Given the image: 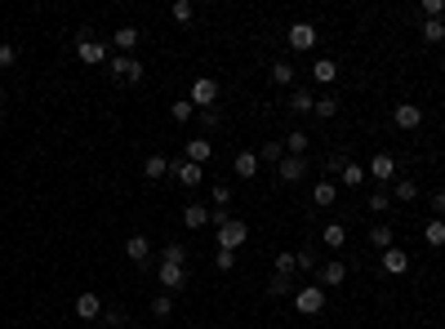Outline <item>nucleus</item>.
Here are the masks:
<instances>
[{
    "mask_svg": "<svg viewBox=\"0 0 445 329\" xmlns=\"http://www.w3.org/2000/svg\"><path fill=\"white\" fill-rule=\"evenodd\" d=\"M294 271H299V253L281 249V253H276V276H294Z\"/></svg>",
    "mask_w": 445,
    "mask_h": 329,
    "instance_id": "7c9ffc66",
    "label": "nucleus"
},
{
    "mask_svg": "<svg viewBox=\"0 0 445 329\" xmlns=\"http://www.w3.org/2000/svg\"><path fill=\"white\" fill-rule=\"evenodd\" d=\"M0 107H5V84H0Z\"/></svg>",
    "mask_w": 445,
    "mask_h": 329,
    "instance_id": "3c124183",
    "label": "nucleus"
},
{
    "mask_svg": "<svg viewBox=\"0 0 445 329\" xmlns=\"http://www.w3.org/2000/svg\"><path fill=\"white\" fill-rule=\"evenodd\" d=\"M259 161L281 165V161H285V143H263V147H259Z\"/></svg>",
    "mask_w": 445,
    "mask_h": 329,
    "instance_id": "c756f323",
    "label": "nucleus"
},
{
    "mask_svg": "<svg viewBox=\"0 0 445 329\" xmlns=\"http://www.w3.org/2000/svg\"><path fill=\"white\" fill-rule=\"evenodd\" d=\"M423 240H428L432 249H441L445 245V218H432L428 227H423Z\"/></svg>",
    "mask_w": 445,
    "mask_h": 329,
    "instance_id": "393cba45",
    "label": "nucleus"
},
{
    "mask_svg": "<svg viewBox=\"0 0 445 329\" xmlns=\"http://www.w3.org/2000/svg\"><path fill=\"white\" fill-rule=\"evenodd\" d=\"M111 41H116V54H129V49H138L143 32H138V27H116V36H111Z\"/></svg>",
    "mask_w": 445,
    "mask_h": 329,
    "instance_id": "a211bd4d",
    "label": "nucleus"
},
{
    "mask_svg": "<svg viewBox=\"0 0 445 329\" xmlns=\"http://www.w3.org/2000/svg\"><path fill=\"white\" fill-rule=\"evenodd\" d=\"M210 156H214V147L205 143V138H196V143H187V161H192V165H205V161H210Z\"/></svg>",
    "mask_w": 445,
    "mask_h": 329,
    "instance_id": "bb28decb",
    "label": "nucleus"
},
{
    "mask_svg": "<svg viewBox=\"0 0 445 329\" xmlns=\"http://www.w3.org/2000/svg\"><path fill=\"white\" fill-rule=\"evenodd\" d=\"M392 120H396V129H419V125H423V107H414V102H401V107L392 111Z\"/></svg>",
    "mask_w": 445,
    "mask_h": 329,
    "instance_id": "4468645a",
    "label": "nucleus"
},
{
    "mask_svg": "<svg viewBox=\"0 0 445 329\" xmlns=\"http://www.w3.org/2000/svg\"><path fill=\"white\" fill-rule=\"evenodd\" d=\"M321 307H325V289H321V285L294 289V312H299V316H316Z\"/></svg>",
    "mask_w": 445,
    "mask_h": 329,
    "instance_id": "7ed1b4c3",
    "label": "nucleus"
},
{
    "mask_svg": "<svg viewBox=\"0 0 445 329\" xmlns=\"http://www.w3.org/2000/svg\"><path fill=\"white\" fill-rule=\"evenodd\" d=\"M169 116H174V120H178V125H183V120H192V116H196V107H192V98H178V102H174V107H169Z\"/></svg>",
    "mask_w": 445,
    "mask_h": 329,
    "instance_id": "4c0bfd02",
    "label": "nucleus"
},
{
    "mask_svg": "<svg viewBox=\"0 0 445 329\" xmlns=\"http://www.w3.org/2000/svg\"><path fill=\"white\" fill-rule=\"evenodd\" d=\"M14 58H18V49H14V45H0V71H5V67H14Z\"/></svg>",
    "mask_w": 445,
    "mask_h": 329,
    "instance_id": "09e8293b",
    "label": "nucleus"
},
{
    "mask_svg": "<svg viewBox=\"0 0 445 329\" xmlns=\"http://www.w3.org/2000/svg\"><path fill=\"white\" fill-rule=\"evenodd\" d=\"M160 262H174V267H187V245H178V240H169V245L160 249Z\"/></svg>",
    "mask_w": 445,
    "mask_h": 329,
    "instance_id": "b1692460",
    "label": "nucleus"
},
{
    "mask_svg": "<svg viewBox=\"0 0 445 329\" xmlns=\"http://www.w3.org/2000/svg\"><path fill=\"white\" fill-rule=\"evenodd\" d=\"M169 312H174V298H169V294H156V298H151V316H160V321H165Z\"/></svg>",
    "mask_w": 445,
    "mask_h": 329,
    "instance_id": "a19ab883",
    "label": "nucleus"
},
{
    "mask_svg": "<svg viewBox=\"0 0 445 329\" xmlns=\"http://www.w3.org/2000/svg\"><path fill=\"white\" fill-rule=\"evenodd\" d=\"M312 80H316V84H334L338 80V63L334 58H316V63H312Z\"/></svg>",
    "mask_w": 445,
    "mask_h": 329,
    "instance_id": "f3484780",
    "label": "nucleus"
},
{
    "mask_svg": "<svg viewBox=\"0 0 445 329\" xmlns=\"http://www.w3.org/2000/svg\"><path fill=\"white\" fill-rule=\"evenodd\" d=\"M111 80L116 84H138L143 80V63L129 58V54H116V58H111Z\"/></svg>",
    "mask_w": 445,
    "mask_h": 329,
    "instance_id": "f03ea898",
    "label": "nucleus"
},
{
    "mask_svg": "<svg viewBox=\"0 0 445 329\" xmlns=\"http://www.w3.org/2000/svg\"><path fill=\"white\" fill-rule=\"evenodd\" d=\"M316 267H321L316 249H299V271H316Z\"/></svg>",
    "mask_w": 445,
    "mask_h": 329,
    "instance_id": "37998d69",
    "label": "nucleus"
},
{
    "mask_svg": "<svg viewBox=\"0 0 445 329\" xmlns=\"http://www.w3.org/2000/svg\"><path fill=\"white\" fill-rule=\"evenodd\" d=\"M312 201H316L321 209H329V205L338 201V183H334V178H321V183L312 187Z\"/></svg>",
    "mask_w": 445,
    "mask_h": 329,
    "instance_id": "2eb2a0df",
    "label": "nucleus"
},
{
    "mask_svg": "<svg viewBox=\"0 0 445 329\" xmlns=\"http://www.w3.org/2000/svg\"><path fill=\"white\" fill-rule=\"evenodd\" d=\"M423 41H428V45H441L445 41V23H437V18H423Z\"/></svg>",
    "mask_w": 445,
    "mask_h": 329,
    "instance_id": "72a5a7b5",
    "label": "nucleus"
},
{
    "mask_svg": "<svg viewBox=\"0 0 445 329\" xmlns=\"http://www.w3.org/2000/svg\"><path fill=\"white\" fill-rule=\"evenodd\" d=\"M299 178H307V161H303V156H285V161L276 165V183H299Z\"/></svg>",
    "mask_w": 445,
    "mask_h": 329,
    "instance_id": "1a4fd4ad",
    "label": "nucleus"
},
{
    "mask_svg": "<svg viewBox=\"0 0 445 329\" xmlns=\"http://www.w3.org/2000/svg\"><path fill=\"white\" fill-rule=\"evenodd\" d=\"M125 253H129V262H138V267H151V240L147 236H129Z\"/></svg>",
    "mask_w": 445,
    "mask_h": 329,
    "instance_id": "ddd939ff",
    "label": "nucleus"
},
{
    "mask_svg": "<svg viewBox=\"0 0 445 329\" xmlns=\"http://www.w3.org/2000/svg\"><path fill=\"white\" fill-rule=\"evenodd\" d=\"M268 76H272V84H294V67H290V63L281 58V63H272Z\"/></svg>",
    "mask_w": 445,
    "mask_h": 329,
    "instance_id": "2f4dec72",
    "label": "nucleus"
},
{
    "mask_svg": "<svg viewBox=\"0 0 445 329\" xmlns=\"http://www.w3.org/2000/svg\"><path fill=\"white\" fill-rule=\"evenodd\" d=\"M214 267H219V271H232L236 267V253L232 249H214Z\"/></svg>",
    "mask_w": 445,
    "mask_h": 329,
    "instance_id": "c03bdc74",
    "label": "nucleus"
},
{
    "mask_svg": "<svg viewBox=\"0 0 445 329\" xmlns=\"http://www.w3.org/2000/svg\"><path fill=\"white\" fill-rule=\"evenodd\" d=\"M343 169H347V152H329V156H325V174H329V178H338Z\"/></svg>",
    "mask_w": 445,
    "mask_h": 329,
    "instance_id": "e433bc0d",
    "label": "nucleus"
},
{
    "mask_svg": "<svg viewBox=\"0 0 445 329\" xmlns=\"http://www.w3.org/2000/svg\"><path fill=\"white\" fill-rule=\"evenodd\" d=\"M370 245L374 249H392L396 245V236H392V227H387V223H374V227H370Z\"/></svg>",
    "mask_w": 445,
    "mask_h": 329,
    "instance_id": "4be33fe9",
    "label": "nucleus"
},
{
    "mask_svg": "<svg viewBox=\"0 0 445 329\" xmlns=\"http://www.w3.org/2000/svg\"><path fill=\"white\" fill-rule=\"evenodd\" d=\"M307 143H312V138L303 134V129H294V134L285 138V156H303V152H307Z\"/></svg>",
    "mask_w": 445,
    "mask_h": 329,
    "instance_id": "c9c22d12",
    "label": "nucleus"
},
{
    "mask_svg": "<svg viewBox=\"0 0 445 329\" xmlns=\"http://www.w3.org/2000/svg\"><path fill=\"white\" fill-rule=\"evenodd\" d=\"M285 41H290V49H316L321 36H316V27H312V23H294Z\"/></svg>",
    "mask_w": 445,
    "mask_h": 329,
    "instance_id": "9d476101",
    "label": "nucleus"
},
{
    "mask_svg": "<svg viewBox=\"0 0 445 329\" xmlns=\"http://www.w3.org/2000/svg\"><path fill=\"white\" fill-rule=\"evenodd\" d=\"M76 54H80V63H89V67H94V63L107 58V45L94 41V32H80V36H76Z\"/></svg>",
    "mask_w": 445,
    "mask_h": 329,
    "instance_id": "20e7f679",
    "label": "nucleus"
},
{
    "mask_svg": "<svg viewBox=\"0 0 445 329\" xmlns=\"http://www.w3.org/2000/svg\"><path fill=\"white\" fill-rule=\"evenodd\" d=\"M192 107H219V80H214V76H201V80H196L192 84Z\"/></svg>",
    "mask_w": 445,
    "mask_h": 329,
    "instance_id": "39448f33",
    "label": "nucleus"
},
{
    "mask_svg": "<svg viewBox=\"0 0 445 329\" xmlns=\"http://www.w3.org/2000/svg\"><path fill=\"white\" fill-rule=\"evenodd\" d=\"M201 125H205V129H219V125H223V111H219V107H205V111H201Z\"/></svg>",
    "mask_w": 445,
    "mask_h": 329,
    "instance_id": "a18cd8bd",
    "label": "nucleus"
},
{
    "mask_svg": "<svg viewBox=\"0 0 445 329\" xmlns=\"http://www.w3.org/2000/svg\"><path fill=\"white\" fill-rule=\"evenodd\" d=\"M165 174H169V161H165V156H147V161H143V178L156 183V178H165Z\"/></svg>",
    "mask_w": 445,
    "mask_h": 329,
    "instance_id": "a878e982",
    "label": "nucleus"
},
{
    "mask_svg": "<svg viewBox=\"0 0 445 329\" xmlns=\"http://www.w3.org/2000/svg\"><path fill=\"white\" fill-rule=\"evenodd\" d=\"M156 280L169 289V294H178V289H187V267H174V262H160V267H156Z\"/></svg>",
    "mask_w": 445,
    "mask_h": 329,
    "instance_id": "6e6552de",
    "label": "nucleus"
},
{
    "mask_svg": "<svg viewBox=\"0 0 445 329\" xmlns=\"http://www.w3.org/2000/svg\"><path fill=\"white\" fill-rule=\"evenodd\" d=\"M383 271H387V276H405V271H410V253H405L401 245L383 249Z\"/></svg>",
    "mask_w": 445,
    "mask_h": 329,
    "instance_id": "9b49d317",
    "label": "nucleus"
},
{
    "mask_svg": "<svg viewBox=\"0 0 445 329\" xmlns=\"http://www.w3.org/2000/svg\"><path fill=\"white\" fill-rule=\"evenodd\" d=\"M338 183H343V187H361V183H365V169L356 165V161H347V169L338 174Z\"/></svg>",
    "mask_w": 445,
    "mask_h": 329,
    "instance_id": "f704fd0d",
    "label": "nucleus"
},
{
    "mask_svg": "<svg viewBox=\"0 0 445 329\" xmlns=\"http://www.w3.org/2000/svg\"><path fill=\"white\" fill-rule=\"evenodd\" d=\"M76 316H80V321H98L102 316V298L98 294H80L76 298Z\"/></svg>",
    "mask_w": 445,
    "mask_h": 329,
    "instance_id": "dca6fc26",
    "label": "nucleus"
},
{
    "mask_svg": "<svg viewBox=\"0 0 445 329\" xmlns=\"http://www.w3.org/2000/svg\"><path fill=\"white\" fill-rule=\"evenodd\" d=\"M387 205H392V196H387V192H374L370 196V214H383Z\"/></svg>",
    "mask_w": 445,
    "mask_h": 329,
    "instance_id": "de8ad7c7",
    "label": "nucleus"
},
{
    "mask_svg": "<svg viewBox=\"0 0 445 329\" xmlns=\"http://www.w3.org/2000/svg\"><path fill=\"white\" fill-rule=\"evenodd\" d=\"M169 174L178 178L183 187H201L205 183V174H201V165H192L187 156H178V161H169Z\"/></svg>",
    "mask_w": 445,
    "mask_h": 329,
    "instance_id": "0eeeda50",
    "label": "nucleus"
},
{
    "mask_svg": "<svg viewBox=\"0 0 445 329\" xmlns=\"http://www.w3.org/2000/svg\"><path fill=\"white\" fill-rule=\"evenodd\" d=\"M98 321H102V325H111V329H120V325H125V307H120V303H116V307H102Z\"/></svg>",
    "mask_w": 445,
    "mask_h": 329,
    "instance_id": "58836bf2",
    "label": "nucleus"
},
{
    "mask_svg": "<svg viewBox=\"0 0 445 329\" xmlns=\"http://www.w3.org/2000/svg\"><path fill=\"white\" fill-rule=\"evenodd\" d=\"M334 111H338V98H334V93H325V98H316V107H312V116H316V120H329V116H334Z\"/></svg>",
    "mask_w": 445,
    "mask_h": 329,
    "instance_id": "473e14b6",
    "label": "nucleus"
},
{
    "mask_svg": "<svg viewBox=\"0 0 445 329\" xmlns=\"http://www.w3.org/2000/svg\"><path fill=\"white\" fill-rule=\"evenodd\" d=\"M441 14H445V0H423V18H437L441 23Z\"/></svg>",
    "mask_w": 445,
    "mask_h": 329,
    "instance_id": "49530a36",
    "label": "nucleus"
},
{
    "mask_svg": "<svg viewBox=\"0 0 445 329\" xmlns=\"http://www.w3.org/2000/svg\"><path fill=\"white\" fill-rule=\"evenodd\" d=\"M259 152H241V156H236V174H241V178H254V174H259Z\"/></svg>",
    "mask_w": 445,
    "mask_h": 329,
    "instance_id": "5701e85b",
    "label": "nucleus"
},
{
    "mask_svg": "<svg viewBox=\"0 0 445 329\" xmlns=\"http://www.w3.org/2000/svg\"><path fill=\"white\" fill-rule=\"evenodd\" d=\"M370 178H374V183H396V161L387 152H378L370 161Z\"/></svg>",
    "mask_w": 445,
    "mask_h": 329,
    "instance_id": "f8f14e48",
    "label": "nucleus"
},
{
    "mask_svg": "<svg viewBox=\"0 0 445 329\" xmlns=\"http://www.w3.org/2000/svg\"><path fill=\"white\" fill-rule=\"evenodd\" d=\"M183 223H187V227H205V223H210V209H205V205H187V209H183Z\"/></svg>",
    "mask_w": 445,
    "mask_h": 329,
    "instance_id": "cd10ccee",
    "label": "nucleus"
},
{
    "mask_svg": "<svg viewBox=\"0 0 445 329\" xmlns=\"http://www.w3.org/2000/svg\"><path fill=\"white\" fill-rule=\"evenodd\" d=\"M343 280H347V262L329 258V262H321V267H316V285L321 289H334V285H343Z\"/></svg>",
    "mask_w": 445,
    "mask_h": 329,
    "instance_id": "423d86ee",
    "label": "nucleus"
},
{
    "mask_svg": "<svg viewBox=\"0 0 445 329\" xmlns=\"http://www.w3.org/2000/svg\"><path fill=\"white\" fill-rule=\"evenodd\" d=\"M169 14H174V23H192L196 9H192V0H174V9H169Z\"/></svg>",
    "mask_w": 445,
    "mask_h": 329,
    "instance_id": "ea45409f",
    "label": "nucleus"
},
{
    "mask_svg": "<svg viewBox=\"0 0 445 329\" xmlns=\"http://www.w3.org/2000/svg\"><path fill=\"white\" fill-rule=\"evenodd\" d=\"M268 294H272V298L294 294V276H272V280H268Z\"/></svg>",
    "mask_w": 445,
    "mask_h": 329,
    "instance_id": "c85d7f7f",
    "label": "nucleus"
},
{
    "mask_svg": "<svg viewBox=\"0 0 445 329\" xmlns=\"http://www.w3.org/2000/svg\"><path fill=\"white\" fill-rule=\"evenodd\" d=\"M414 196H419V183H414V178H396L392 183V201L396 205H410Z\"/></svg>",
    "mask_w": 445,
    "mask_h": 329,
    "instance_id": "6ab92c4d",
    "label": "nucleus"
},
{
    "mask_svg": "<svg viewBox=\"0 0 445 329\" xmlns=\"http://www.w3.org/2000/svg\"><path fill=\"white\" fill-rule=\"evenodd\" d=\"M245 240H250V227H245L241 218H223V223H219V249H232V253H236Z\"/></svg>",
    "mask_w": 445,
    "mask_h": 329,
    "instance_id": "f257e3e1",
    "label": "nucleus"
},
{
    "mask_svg": "<svg viewBox=\"0 0 445 329\" xmlns=\"http://www.w3.org/2000/svg\"><path fill=\"white\" fill-rule=\"evenodd\" d=\"M432 214H445V192H437V196H432Z\"/></svg>",
    "mask_w": 445,
    "mask_h": 329,
    "instance_id": "8fccbe9b",
    "label": "nucleus"
},
{
    "mask_svg": "<svg viewBox=\"0 0 445 329\" xmlns=\"http://www.w3.org/2000/svg\"><path fill=\"white\" fill-rule=\"evenodd\" d=\"M312 107H316L312 89H299V84H294V98H290V111H294V116H312Z\"/></svg>",
    "mask_w": 445,
    "mask_h": 329,
    "instance_id": "412c9836",
    "label": "nucleus"
},
{
    "mask_svg": "<svg viewBox=\"0 0 445 329\" xmlns=\"http://www.w3.org/2000/svg\"><path fill=\"white\" fill-rule=\"evenodd\" d=\"M210 196H214V205H219V209H227V205H232V187H227V183H214Z\"/></svg>",
    "mask_w": 445,
    "mask_h": 329,
    "instance_id": "79ce46f5",
    "label": "nucleus"
},
{
    "mask_svg": "<svg viewBox=\"0 0 445 329\" xmlns=\"http://www.w3.org/2000/svg\"><path fill=\"white\" fill-rule=\"evenodd\" d=\"M321 240H325V249H343L347 245V227H343V223H325Z\"/></svg>",
    "mask_w": 445,
    "mask_h": 329,
    "instance_id": "aec40b11",
    "label": "nucleus"
}]
</instances>
